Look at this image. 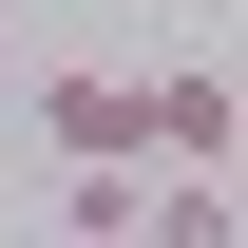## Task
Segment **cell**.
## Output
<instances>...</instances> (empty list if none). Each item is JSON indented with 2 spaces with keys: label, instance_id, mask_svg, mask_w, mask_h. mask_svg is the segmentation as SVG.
<instances>
[{
  "label": "cell",
  "instance_id": "cell-5",
  "mask_svg": "<svg viewBox=\"0 0 248 248\" xmlns=\"http://www.w3.org/2000/svg\"><path fill=\"white\" fill-rule=\"evenodd\" d=\"M58 248H115V229H58Z\"/></svg>",
  "mask_w": 248,
  "mask_h": 248
},
{
  "label": "cell",
  "instance_id": "cell-2",
  "mask_svg": "<svg viewBox=\"0 0 248 248\" xmlns=\"http://www.w3.org/2000/svg\"><path fill=\"white\" fill-rule=\"evenodd\" d=\"M229 134H248L229 58H172V77H153V172H229Z\"/></svg>",
  "mask_w": 248,
  "mask_h": 248
},
{
  "label": "cell",
  "instance_id": "cell-1",
  "mask_svg": "<svg viewBox=\"0 0 248 248\" xmlns=\"http://www.w3.org/2000/svg\"><path fill=\"white\" fill-rule=\"evenodd\" d=\"M19 134H38L58 172H153V77H38Z\"/></svg>",
  "mask_w": 248,
  "mask_h": 248
},
{
  "label": "cell",
  "instance_id": "cell-3",
  "mask_svg": "<svg viewBox=\"0 0 248 248\" xmlns=\"http://www.w3.org/2000/svg\"><path fill=\"white\" fill-rule=\"evenodd\" d=\"M134 248H229V172H153L134 191Z\"/></svg>",
  "mask_w": 248,
  "mask_h": 248
},
{
  "label": "cell",
  "instance_id": "cell-4",
  "mask_svg": "<svg viewBox=\"0 0 248 248\" xmlns=\"http://www.w3.org/2000/svg\"><path fill=\"white\" fill-rule=\"evenodd\" d=\"M0 95H19V19H0Z\"/></svg>",
  "mask_w": 248,
  "mask_h": 248
},
{
  "label": "cell",
  "instance_id": "cell-6",
  "mask_svg": "<svg viewBox=\"0 0 248 248\" xmlns=\"http://www.w3.org/2000/svg\"><path fill=\"white\" fill-rule=\"evenodd\" d=\"M0 19H19V0H0Z\"/></svg>",
  "mask_w": 248,
  "mask_h": 248
}]
</instances>
